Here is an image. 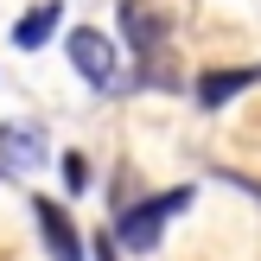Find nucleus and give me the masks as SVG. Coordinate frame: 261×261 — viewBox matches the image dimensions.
Here are the masks:
<instances>
[{
  "label": "nucleus",
  "mask_w": 261,
  "mask_h": 261,
  "mask_svg": "<svg viewBox=\"0 0 261 261\" xmlns=\"http://www.w3.org/2000/svg\"><path fill=\"white\" fill-rule=\"evenodd\" d=\"M58 19H64L58 0H38V7H25V19H13V45H19V51H38L51 32H58Z\"/></svg>",
  "instance_id": "obj_6"
},
{
  "label": "nucleus",
  "mask_w": 261,
  "mask_h": 261,
  "mask_svg": "<svg viewBox=\"0 0 261 261\" xmlns=\"http://www.w3.org/2000/svg\"><path fill=\"white\" fill-rule=\"evenodd\" d=\"M249 83H261V70H204L198 76V109H223V102L242 96Z\"/></svg>",
  "instance_id": "obj_7"
},
{
  "label": "nucleus",
  "mask_w": 261,
  "mask_h": 261,
  "mask_svg": "<svg viewBox=\"0 0 261 261\" xmlns=\"http://www.w3.org/2000/svg\"><path fill=\"white\" fill-rule=\"evenodd\" d=\"M96 261H115V236H96V249H89Z\"/></svg>",
  "instance_id": "obj_9"
},
{
  "label": "nucleus",
  "mask_w": 261,
  "mask_h": 261,
  "mask_svg": "<svg viewBox=\"0 0 261 261\" xmlns=\"http://www.w3.org/2000/svg\"><path fill=\"white\" fill-rule=\"evenodd\" d=\"M32 223H38V236H45V249H51V261H89V249H83V236H76L70 211H64L58 198H32Z\"/></svg>",
  "instance_id": "obj_3"
},
{
  "label": "nucleus",
  "mask_w": 261,
  "mask_h": 261,
  "mask_svg": "<svg viewBox=\"0 0 261 261\" xmlns=\"http://www.w3.org/2000/svg\"><path fill=\"white\" fill-rule=\"evenodd\" d=\"M38 160H45V127H38V121H7V127H0V166L32 172Z\"/></svg>",
  "instance_id": "obj_5"
},
{
  "label": "nucleus",
  "mask_w": 261,
  "mask_h": 261,
  "mask_svg": "<svg viewBox=\"0 0 261 261\" xmlns=\"http://www.w3.org/2000/svg\"><path fill=\"white\" fill-rule=\"evenodd\" d=\"M64 51H70V64H76L83 83H96V89H115V83H121V58H115V45L96 32V25H70Z\"/></svg>",
  "instance_id": "obj_2"
},
{
  "label": "nucleus",
  "mask_w": 261,
  "mask_h": 261,
  "mask_svg": "<svg viewBox=\"0 0 261 261\" xmlns=\"http://www.w3.org/2000/svg\"><path fill=\"white\" fill-rule=\"evenodd\" d=\"M121 32H127V45H134L140 58H160L166 32H172V13H166L160 0H121Z\"/></svg>",
  "instance_id": "obj_4"
},
{
  "label": "nucleus",
  "mask_w": 261,
  "mask_h": 261,
  "mask_svg": "<svg viewBox=\"0 0 261 261\" xmlns=\"http://www.w3.org/2000/svg\"><path fill=\"white\" fill-rule=\"evenodd\" d=\"M185 204H191V185L160 191V198H140L134 211H121V223H115V242H121V249H134V255H153V249H160V229L172 223Z\"/></svg>",
  "instance_id": "obj_1"
},
{
  "label": "nucleus",
  "mask_w": 261,
  "mask_h": 261,
  "mask_svg": "<svg viewBox=\"0 0 261 261\" xmlns=\"http://www.w3.org/2000/svg\"><path fill=\"white\" fill-rule=\"evenodd\" d=\"M58 172H64V191H83V185H89V166H83V153H64V160H58Z\"/></svg>",
  "instance_id": "obj_8"
}]
</instances>
